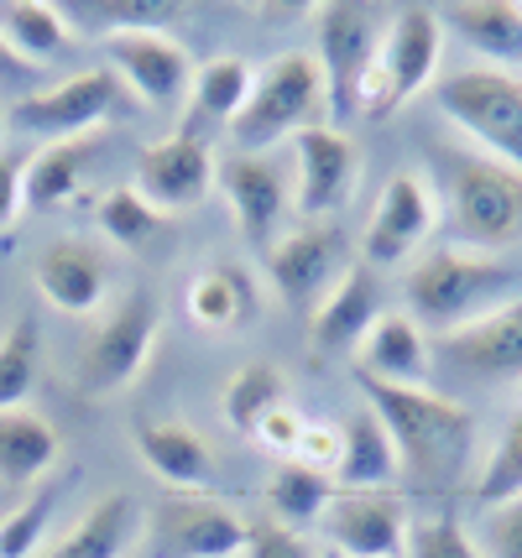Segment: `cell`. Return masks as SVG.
I'll use <instances>...</instances> for the list:
<instances>
[{
    "label": "cell",
    "mask_w": 522,
    "mask_h": 558,
    "mask_svg": "<svg viewBox=\"0 0 522 558\" xmlns=\"http://www.w3.org/2000/svg\"><path fill=\"white\" fill-rule=\"evenodd\" d=\"M381 318V292H376V271L366 262L340 271V282L319 298V308L308 314V340L319 355H355V344L366 340Z\"/></svg>",
    "instance_id": "20"
},
{
    "label": "cell",
    "mask_w": 522,
    "mask_h": 558,
    "mask_svg": "<svg viewBox=\"0 0 522 558\" xmlns=\"http://www.w3.org/2000/svg\"><path fill=\"white\" fill-rule=\"evenodd\" d=\"M366 408L387 428L398 449V475L413 490H449L471 470L475 449V417L465 402L439 397L434 387H387L361 376Z\"/></svg>",
    "instance_id": "1"
},
{
    "label": "cell",
    "mask_w": 522,
    "mask_h": 558,
    "mask_svg": "<svg viewBox=\"0 0 522 558\" xmlns=\"http://www.w3.org/2000/svg\"><path fill=\"white\" fill-rule=\"evenodd\" d=\"M293 460L335 481V464H340V423H308L299 438V449H293Z\"/></svg>",
    "instance_id": "42"
},
{
    "label": "cell",
    "mask_w": 522,
    "mask_h": 558,
    "mask_svg": "<svg viewBox=\"0 0 522 558\" xmlns=\"http://www.w3.org/2000/svg\"><path fill=\"white\" fill-rule=\"evenodd\" d=\"M361 178V151L340 125H308L293 136V209L303 219H329Z\"/></svg>",
    "instance_id": "14"
},
{
    "label": "cell",
    "mask_w": 522,
    "mask_h": 558,
    "mask_svg": "<svg viewBox=\"0 0 522 558\" xmlns=\"http://www.w3.org/2000/svg\"><path fill=\"white\" fill-rule=\"evenodd\" d=\"M439 16L428 5H402L392 22L381 26L372 78L361 89V121H387L408 99L439 78Z\"/></svg>",
    "instance_id": "7"
},
{
    "label": "cell",
    "mask_w": 522,
    "mask_h": 558,
    "mask_svg": "<svg viewBox=\"0 0 522 558\" xmlns=\"http://www.w3.org/2000/svg\"><path fill=\"white\" fill-rule=\"evenodd\" d=\"M0 37L22 63L43 69L48 58H63L74 48V26L52 0H0Z\"/></svg>",
    "instance_id": "29"
},
{
    "label": "cell",
    "mask_w": 522,
    "mask_h": 558,
    "mask_svg": "<svg viewBox=\"0 0 522 558\" xmlns=\"http://www.w3.org/2000/svg\"><path fill=\"white\" fill-rule=\"evenodd\" d=\"M215 168H220L215 151L199 136L178 131V136H162V142L142 146L131 189L168 219V215H183V209H199L204 198L215 194Z\"/></svg>",
    "instance_id": "15"
},
{
    "label": "cell",
    "mask_w": 522,
    "mask_h": 558,
    "mask_svg": "<svg viewBox=\"0 0 522 558\" xmlns=\"http://www.w3.org/2000/svg\"><path fill=\"white\" fill-rule=\"evenodd\" d=\"M142 527H147V517L136 507V496L110 490V496H100L69 533L52 543L48 558H125L131 543L142 537Z\"/></svg>",
    "instance_id": "24"
},
{
    "label": "cell",
    "mask_w": 522,
    "mask_h": 558,
    "mask_svg": "<svg viewBox=\"0 0 522 558\" xmlns=\"http://www.w3.org/2000/svg\"><path fill=\"white\" fill-rule=\"evenodd\" d=\"M381 16L355 0L319 5V78H324V121L345 131L361 121V89L372 78L376 48H381Z\"/></svg>",
    "instance_id": "8"
},
{
    "label": "cell",
    "mask_w": 522,
    "mask_h": 558,
    "mask_svg": "<svg viewBox=\"0 0 522 558\" xmlns=\"http://www.w3.org/2000/svg\"><path fill=\"white\" fill-rule=\"evenodd\" d=\"M74 37H125V32H168L183 16L178 0H63L58 5Z\"/></svg>",
    "instance_id": "28"
},
{
    "label": "cell",
    "mask_w": 522,
    "mask_h": 558,
    "mask_svg": "<svg viewBox=\"0 0 522 558\" xmlns=\"http://www.w3.org/2000/svg\"><path fill=\"white\" fill-rule=\"evenodd\" d=\"M434 350L423 340V324L413 314H381L355 344V376H372L387 387H428Z\"/></svg>",
    "instance_id": "21"
},
{
    "label": "cell",
    "mask_w": 522,
    "mask_h": 558,
    "mask_svg": "<svg viewBox=\"0 0 522 558\" xmlns=\"http://www.w3.org/2000/svg\"><path fill=\"white\" fill-rule=\"evenodd\" d=\"M303 428H308V417H303L293 402H282V408H272V413L251 428V438H256L267 454H277V460H293V449H299Z\"/></svg>",
    "instance_id": "41"
},
{
    "label": "cell",
    "mask_w": 522,
    "mask_h": 558,
    "mask_svg": "<svg viewBox=\"0 0 522 558\" xmlns=\"http://www.w3.org/2000/svg\"><path fill=\"white\" fill-rule=\"evenodd\" d=\"M136 99L110 69H84L52 89H37V95L11 99L5 110V125H16L26 136H43V142H74V136H89L100 131L105 121L116 116H131Z\"/></svg>",
    "instance_id": "9"
},
{
    "label": "cell",
    "mask_w": 522,
    "mask_h": 558,
    "mask_svg": "<svg viewBox=\"0 0 522 558\" xmlns=\"http://www.w3.org/2000/svg\"><path fill=\"white\" fill-rule=\"evenodd\" d=\"M402 558H486L481 543L465 533L460 517H413L408 522V537H402Z\"/></svg>",
    "instance_id": "37"
},
{
    "label": "cell",
    "mask_w": 522,
    "mask_h": 558,
    "mask_svg": "<svg viewBox=\"0 0 522 558\" xmlns=\"http://www.w3.org/2000/svg\"><path fill=\"white\" fill-rule=\"evenodd\" d=\"M512 288H518V267H507L501 256L465 251V245H434L418 262H408V277H402L408 314L439 335L501 308Z\"/></svg>",
    "instance_id": "3"
},
{
    "label": "cell",
    "mask_w": 522,
    "mask_h": 558,
    "mask_svg": "<svg viewBox=\"0 0 522 558\" xmlns=\"http://www.w3.org/2000/svg\"><path fill=\"white\" fill-rule=\"evenodd\" d=\"M241 558H319V548L299 527H288L277 517H256L246 527V554Z\"/></svg>",
    "instance_id": "39"
},
{
    "label": "cell",
    "mask_w": 522,
    "mask_h": 558,
    "mask_svg": "<svg viewBox=\"0 0 522 558\" xmlns=\"http://www.w3.org/2000/svg\"><path fill=\"white\" fill-rule=\"evenodd\" d=\"M398 481V449L387 428L376 423L372 408L340 417V464H335V486L340 490H387Z\"/></svg>",
    "instance_id": "25"
},
{
    "label": "cell",
    "mask_w": 522,
    "mask_h": 558,
    "mask_svg": "<svg viewBox=\"0 0 522 558\" xmlns=\"http://www.w3.org/2000/svg\"><path fill=\"white\" fill-rule=\"evenodd\" d=\"M58 464V428L37 408L0 413V486H37Z\"/></svg>",
    "instance_id": "26"
},
{
    "label": "cell",
    "mask_w": 522,
    "mask_h": 558,
    "mask_svg": "<svg viewBox=\"0 0 522 558\" xmlns=\"http://www.w3.org/2000/svg\"><path fill=\"white\" fill-rule=\"evenodd\" d=\"M246 517L224 507L220 496H183L168 490L151 507L147 527V558H241L246 554Z\"/></svg>",
    "instance_id": "10"
},
{
    "label": "cell",
    "mask_w": 522,
    "mask_h": 558,
    "mask_svg": "<svg viewBox=\"0 0 522 558\" xmlns=\"http://www.w3.org/2000/svg\"><path fill=\"white\" fill-rule=\"evenodd\" d=\"M0 131H5V99H0Z\"/></svg>",
    "instance_id": "46"
},
{
    "label": "cell",
    "mask_w": 522,
    "mask_h": 558,
    "mask_svg": "<svg viewBox=\"0 0 522 558\" xmlns=\"http://www.w3.org/2000/svg\"><path fill=\"white\" fill-rule=\"evenodd\" d=\"M37 361H43V329L37 318H16L0 335V413L26 408V391L37 387Z\"/></svg>",
    "instance_id": "34"
},
{
    "label": "cell",
    "mask_w": 522,
    "mask_h": 558,
    "mask_svg": "<svg viewBox=\"0 0 522 558\" xmlns=\"http://www.w3.org/2000/svg\"><path fill=\"white\" fill-rule=\"evenodd\" d=\"M183 303H189V318L209 329V335H224V329H246L251 318H256V288H251V277L241 267H204L199 277H189V292H183Z\"/></svg>",
    "instance_id": "27"
},
{
    "label": "cell",
    "mask_w": 522,
    "mask_h": 558,
    "mask_svg": "<svg viewBox=\"0 0 522 558\" xmlns=\"http://www.w3.org/2000/svg\"><path fill=\"white\" fill-rule=\"evenodd\" d=\"M335 481L319 475V470H308L299 460H277L272 481H267V507H272L277 522H288V527H299V522H319L324 507L335 501Z\"/></svg>",
    "instance_id": "31"
},
{
    "label": "cell",
    "mask_w": 522,
    "mask_h": 558,
    "mask_svg": "<svg viewBox=\"0 0 522 558\" xmlns=\"http://www.w3.org/2000/svg\"><path fill=\"white\" fill-rule=\"evenodd\" d=\"M105 52H110L105 69L131 89L136 105L173 110L178 99L194 89V63H189V52L178 48L168 32H125V37H110Z\"/></svg>",
    "instance_id": "17"
},
{
    "label": "cell",
    "mask_w": 522,
    "mask_h": 558,
    "mask_svg": "<svg viewBox=\"0 0 522 558\" xmlns=\"http://www.w3.org/2000/svg\"><path fill=\"white\" fill-rule=\"evenodd\" d=\"M324 121V78L314 52H282L251 84L246 110L230 121L235 151H272L277 142H293L299 131Z\"/></svg>",
    "instance_id": "5"
},
{
    "label": "cell",
    "mask_w": 522,
    "mask_h": 558,
    "mask_svg": "<svg viewBox=\"0 0 522 558\" xmlns=\"http://www.w3.org/2000/svg\"><path fill=\"white\" fill-rule=\"evenodd\" d=\"M324 543L340 558H402V507L387 490H335L319 517Z\"/></svg>",
    "instance_id": "19"
},
{
    "label": "cell",
    "mask_w": 522,
    "mask_h": 558,
    "mask_svg": "<svg viewBox=\"0 0 522 558\" xmlns=\"http://www.w3.org/2000/svg\"><path fill=\"white\" fill-rule=\"evenodd\" d=\"M32 63H22V58H16V52L5 48V37H0V84H26V78H32Z\"/></svg>",
    "instance_id": "44"
},
{
    "label": "cell",
    "mask_w": 522,
    "mask_h": 558,
    "mask_svg": "<svg viewBox=\"0 0 522 558\" xmlns=\"http://www.w3.org/2000/svg\"><path fill=\"white\" fill-rule=\"evenodd\" d=\"M136 454L168 490L204 496L215 486V454H209L199 428H189V423H142L136 428Z\"/></svg>",
    "instance_id": "23"
},
{
    "label": "cell",
    "mask_w": 522,
    "mask_h": 558,
    "mask_svg": "<svg viewBox=\"0 0 522 558\" xmlns=\"http://www.w3.org/2000/svg\"><path fill=\"white\" fill-rule=\"evenodd\" d=\"M22 183H26V157L16 146H0V230L26 209Z\"/></svg>",
    "instance_id": "43"
},
{
    "label": "cell",
    "mask_w": 522,
    "mask_h": 558,
    "mask_svg": "<svg viewBox=\"0 0 522 558\" xmlns=\"http://www.w3.org/2000/svg\"><path fill=\"white\" fill-rule=\"evenodd\" d=\"M63 486L58 481H37V490L26 496L11 517H0V558H32L43 548V537L52 527V511H58Z\"/></svg>",
    "instance_id": "36"
},
{
    "label": "cell",
    "mask_w": 522,
    "mask_h": 558,
    "mask_svg": "<svg viewBox=\"0 0 522 558\" xmlns=\"http://www.w3.org/2000/svg\"><path fill=\"white\" fill-rule=\"evenodd\" d=\"M428 157V183L439 189L445 225L465 251L501 256L507 245L522 241V172L475 151V146H423Z\"/></svg>",
    "instance_id": "2"
},
{
    "label": "cell",
    "mask_w": 522,
    "mask_h": 558,
    "mask_svg": "<svg viewBox=\"0 0 522 558\" xmlns=\"http://www.w3.org/2000/svg\"><path fill=\"white\" fill-rule=\"evenodd\" d=\"M282 402H288V376L272 361H251L224 381V423H235L241 434H251Z\"/></svg>",
    "instance_id": "32"
},
{
    "label": "cell",
    "mask_w": 522,
    "mask_h": 558,
    "mask_svg": "<svg viewBox=\"0 0 522 558\" xmlns=\"http://www.w3.org/2000/svg\"><path fill=\"white\" fill-rule=\"evenodd\" d=\"M32 282L48 298L58 314L69 318H89L95 308H105V292H110V256L105 245L84 241V235H58L37 251L32 262Z\"/></svg>",
    "instance_id": "18"
},
{
    "label": "cell",
    "mask_w": 522,
    "mask_h": 558,
    "mask_svg": "<svg viewBox=\"0 0 522 558\" xmlns=\"http://www.w3.org/2000/svg\"><path fill=\"white\" fill-rule=\"evenodd\" d=\"M486 558H522V496H507L497 507H486Z\"/></svg>",
    "instance_id": "40"
},
{
    "label": "cell",
    "mask_w": 522,
    "mask_h": 558,
    "mask_svg": "<svg viewBox=\"0 0 522 558\" xmlns=\"http://www.w3.org/2000/svg\"><path fill=\"white\" fill-rule=\"evenodd\" d=\"M345 262V230L335 219H303L282 241L267 245V277L288 298V308H319V298L340 282Z\"/></svg>",
    "instance_id": "13"
},
{
    "label": "cell",
    "mask_w": 522,
    "mask_h": 558,
    "mask_svg": "<svg viewBox=\"0 0 522 558\" xmlns=\"http://www.w3.org/2000/svg\"><path fill=\"white\" fill-rule=\"evenodd\" d=\"M251 84H256V69H251L246 58H235V52L209 58V63L194 73V105H199V116L230 125L241 110H246Z\"/></svg>",
    "instance_id": "33"
},
{
    "label": "cell",
    "mask_w": 522,
    "mask_h": 558,
    "mask_svg": "<svg viewBox=\"0 0 522 558\" xmlns=\"http://www.w3.org/2000/svg\"><path fill=\"white\" fill-rule=\"evenodd\" d=\"M215 189L230 198V215L256 251H267L277 219L293 209V178L282 172L272 151H230L215 168Z\"/></svg>",
    "instance_id": "16"
},
{
    "label": "cell",
    "mask_w": 522,
    "mask_h": 558,
    "mask_svg": "<svg viewBox=\"0 0 522 558\" xmlns=\"http://www.w3.org/2000/svg\"><path fill=\"white\" fill-rule=\"evenodd\" d=\"M439 16V32H454L486 69H518L522 63V0H454Z\"/></svg>",
    "instance_id": "22"
},
{
    "label": "cell",
    "mask_w": 522,
    "mask_h": 558,
    "mask_svg": "<svg viewBox=\"0 0 522 558\" xmlns=\"http://www.w3.org/2000/svg\"><path fill=\"white\" fill-rule=\"evenodd\" d=\"M162 329V303L151 288H125L110 308L95 314V324L84 329L78 340V361H74V387L84 397H105V391H121L125 381L142 376L151 344Z\"/></svg>",
    "instance_id": "4"
},
{
    "label": "cell",
    "mask_w": 522,
    "mask_h": 558,
    "mask_svg": "<svg viewBox=\"0 0 522 558\" xmlns=\"http://www.w3.org/2000/svg\"><path fill=\"white\" fill-rule=\"evenodd\" d=\"M319 558H340V554H335V548H319Z\"/></svg>",
    "instance_id": "45"
},
{
    "label": "cell",
    "mask_w": 522,
    "mask_h": 558,
    "mask_svg": "<svg viewBox=\"0 0 522 558\" xmlns=\"http://www.w3.org/2000/svg\"><path fill=\"white\" fill-rule=\"evenodd\" d=\"M162 225H168V219L157 215L131 183H121V189H110V194L100 198V235L110 245H121V251H142Z\"/></svg>",
    "instance_id": "35"
},
{
    "label": "cell",
    "mask_w": 522,
    "mask_h": 558,
    "mask_svg": "<svg viewBox=\"0 0 522 558\" xmlns=\"http://www.w3.org/2000/svg\"><path fill=\"white\" fill-rule=\"evenodd\" d=\"M95 162V136H74V142H48L37 157H26V209L48 215L58 204H69L84 183V172Z\"/></svg>",
    "instance_id": "30"
},
{
    "label": "cell",
    "mask_w": 522,
    "mask_h": 558,
    "mask_svg": "<svg viewBox=\"0 0 522 558\" xmlns=\"http://www.w3.org/2000/svg\"><path fill=\"white\" fill-rule=\"evenodd\" d=\"M434 105L454 131H465L475 151L522 172V73L507 69H454L434 84Z\"/></svg>",
    "instance_id": "6"
},
{
    "label": "cell",
    "mask_w": 522,
    "mask_h": 558,
    "mask_svg": "<svg viewBox=\"0 0 522 558\" xmlns=\"http://www.w3.org/2000/svg\"><path fill=\"white\" fill-rule=\"evenodd\" d=\"M439 225V198L428 189V178L418 172H392L376 194V209L366 219V235H361V262L366 267H408L418 262V251L428 245Z\"/></svg>",
    "instance_id": "11"
},
{
    "label": "cell",
    "mask_w": 522,
    "mask_h": 558,
    "mask_svg": "<svg viewBox=\"0 0 522 558\" xmlns=\"http://www.w3.org/2000/svg\"><path fill=\"white\" fill-rule=\"evenodd\" d=\"M439 361L449 376L486 381V387L522 381V298H507L491 314L439 335Z\"/></svg>",
    "instance_id": "12"
},
{
    "label": "cell",
    "mask_w": 522,
    "mask_h": 558,
    "mask_svg": "<svg viewBox=\"0 0 522 558\" xmlns=\"http://www.w3.org/2000/svg\"><path fill=\"white\" fill-rule=\"evenodd\" d=\"M475 496H481L486 507H497L507 496H522V408L507 417L497 449H491V460H486L481 481H475Z\"/></svg>",
    "instance_id": "38"
}]
</instances>
